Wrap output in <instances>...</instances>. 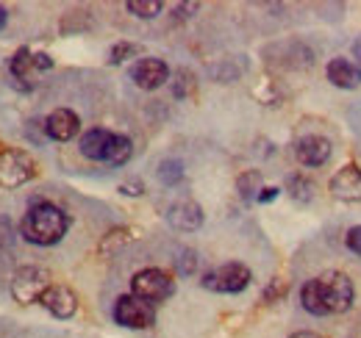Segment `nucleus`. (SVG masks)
Segmentation results:
<instances>
[{
  "label": "nucleus",
  "instance_id": "f257e3e1",
  "mask_svg": "<svg viewBox=\"0 0 361 338\" xmlns=\"http://www.w3.org/2000/svg\"><path fill=\"white\" fill-rule=\"evenodd\" d=\"M70 230V216L61 211L59 206L37 200L28 213L20 222V233L25 242L37 244V247H53L64 239V233Z\"/></svg>",
  "mask_w": 361,
  "mask_h": 338
},
{
  "label": "nucleus",
  "instance_id": "f03ea898",
  "mask_svg": "<svg viewBox=\"0 0 361 338\" xmlns=\"http://www.w3.org/2000/svg\"><path fill=\"white\" fill-rule=\"evenodd\" d=\"M317 289L322 296V305L328 313H345L353 308V299H356V286L353 280L345 275V272H336V269H328L317 277Z\"/></svg>",
  "mask_w": 361,
  "mask_h": 338
},
{
  "label": "nucleus",
  "instance_id": "7ed1b4c3",
  "mask_svg": "<svg viewBox=\"0 0 361 338\" xmlns=\"http://www.w3.org/2000/svg\"><path fill=\"white\" fill-rule=\"evenodd\" d=\"M250 280H253V272L245 263L233 261V263H223V266L206 272L200 286L206 292H214V294H239L250 286Z\"/></svg>",
  "mask_w": 361,
  "mask_h": 338
},
{
  "label": "nucleus",
  "instance_id": "20e7f679",
  "mask_svg": "<svg viewBox=\"0 0 361 338\" xmlns=\"http://www.w3.org/2000/svg\"><path fill=\"white\" fill-rule=\"evenodd\" d=\"M50 286H53V277L45 266H23L11 277V296L20 305H31V302H39Z\"/></svg>",
  "mask_w": 361,
  "mask_h": 338
},
{
  "label": "nucleus",
  "instance_id": "39448f33",
  "mask_svg": "<svg viewBox=\"0 0 361 338\" xmlns=\"http://www.w3.org/2000/svg\"><path fill=\"white\" fill-rule=\"evenodd\" d=\"M131 294L156 305V302H164L176 294V280L164 272V269H142L131 277Z\"/></svg>",
  "mask_w": 361,
  "mask_h": 338
},
{
  "label": "nucleus",
  "instance_id": "423d86ee",
  "mask_svg": "<svg viewBox=\"0 0 361 338\" xmlns=\"http://www.w3.org/2000/svg\"><path fill=\"white\" fill-rule=\"evenodd\" d=\"M114 322L131 330H147L156 322V308L134 294H123L114 302Z\"/></svg>",
  "mask_w": 361,
  "mask_h": 338
},
{
  "label": "nucleus",
  "instance_id": "0eeeda50",
  "mask_svg": "<svg viewBox=\"0 0 361 338\" xmlns=\"http://www.w3.org/2000/svg\"><path fill=\"white\" fill-rule=\"evenodd\" d=\"M37 175V164L28 153L23 150H3L0 153V186L3 189H17L28 183Z\"/></svg>",
  "mask_w": 361,
  "mask_h": 338
},
{
  "label": "nucleus",
  "instance_id": "6e6552de",
  "mask_svg": "<svg viewBox=\"0 0 361 338\" xmlns=\"http://www.w3.org/2000/svg\"><path fill=\"white\" fill-rule=\"evenodd\" d=\"M131 81L139 89H145V92H153V89H159V86H164L170 81V67L161 58L145 56L131 67Z\"/></svg>",
  "mask_w": 361,
  "mask_h": 338
},
{
  "label": "nucleus",
  "instance_id": "1a4fd4ad",
  "mask_svg": "<svg viewBox=\"0 0 361 338\" xmlns=\"http://www.w3.org/2000/svg\"><path fill=\"white\" fill-rule=\"evenodd\" d=\"M328 189L342 203H361V167L359 164H345L331 177Z\"/></svg>",
  "mask_w": 361,
  "mask_h": 338
},
{
  "label": "nucleus",
  "instance_id": "9d476101",
  "mask_svg": "<svg viewBox=\"0 0 361 338\" xmlns=\"http://www.w3.org/2000/svg\"><path fill=\"white\" fill-rule=\"evenodd\" d=\"M39 305L45 308L47 313H53L56 319H70V316H75V311H78V296H75L73 289L53 283L45 294H42Z\"/></svg>",
  "mask_w": 361,
  "mask_h": 338
},
{
  "label": "nucleus",
  "instance_id": "9b49d317",
  "mask_svg": "<svg viewBox=\"0 0 361 338\" xmlns=\"http://www.w3.org/2000/svg\"><path fill=\"white\" fill-rule=\"evenodd\" d=\"M81 130V120L75 111L70 108H56L45 117V133L47 139H56V142H70L75 139Z\"/></svg>",
  "mask_w": 361,
  "mask_h": 338
},
{
  "label": "nucleus",
  "instance_id": "f8f14e48",
  "mask_svg": "<svg viewBox=\"0 0 361 338\" xmlns=\"http://www.w3.org/2000/svg\"><path fill=\"white\" fill-rule=\"evenodd\" d=\"M295 156L303 167H322L331 158V142L325 136H303L295 144Z\"/></svg>",
  "mask_w": 361,
  "mask_h": 338
},
{
  "label": "nucleus",
  "instance_id": "ddd939ff",
  "mask_svg": "<svg viewBox=\"0 0 361 338\" xmlns=\"http://www.w3.org/2000/svg\"><path fill=\"white\" fill-rule=\"evenodd\" d=\"M167 222L180 233H192L203 225V208L195 200H178L167 208Z\"/></svg>",
  "mask_w": 361,
  "mask_h": 338
},
{
  "label": "nucleus",
  "instance_id": "4468645a",
  "mask_svg": "<svg viewBox=\"0 0 361 338\" xmlns=\"http://www.w3.org/2000/svg\"><path fill=\"white\" fill-rule=\"evenodd\" d=\"M8 73H11V81H14V86H17L20 92L34 89V73H37V67H34V53H31L28 47H20V50L8 58Z\"/></svg>",
  "mask_w": 361,
  "mask_h": 338
},
{
  "label": "nucleus",
  "instance_id": "2eb2a0df",
  "mask_svg": "<svg viewBox=\"0 0 361 338\" xmlns=\"http://www.w3.org/2000/svg\"><path fill=\"white\" fill-rule=\"evenodd\" d=\"M111 142H114V133L106 130V127H92L81 136V156L90 158V161H106L109 158V150H111Z\"/></svg>",
  "mask_w": 361,
  "mask_h": 338
},
{
  "label": "nucleus",
  "instance_id": "dca6fc26",
  "mask_svg": "<svg viewBox=\"0 0 361 338\" xmlns=\"http://www.w3.org/2000/svg\"><path fill=\"white\" fill-rule=\"evenodd\" d=\"M328 81L336 89H359L361 86V67L350 58H331L328 61Z\"/></svg>",
  "mask_w": 361,
  "mask_h": 338
},
{
  "label": "nucleus",
  "instance_id": "f3484780",
  "mask_svg": "<svg viewBox=\"0 0 361 338\" xmlns=\"http://www.w3.org/2000/svg\"><path fill=\"white\" fill-rule=\"evenodd\" d=\"M131 156H134V142L126 133H114V142H111V150H109V158L106 161L111 167H123V164L131 161Z\"/></svg>",
  "mask_w": 361,
  "mask_h": 338
},
{
  "label": "nucleus",
  "instance_id": "a211bd4d",
  "mask_svg": "<svg viewBox=\"0 0 361 338\" xmlns=\"http://www.w3.org/2000/svg\"><path fill=\"white\" fill-rule=\"evenodd\" d=\"M262 189H264V186H262V172H259V169H247V172H242V175L236 177V192H239V197L247 200V203L256 200Z\"/></svg>",
  "mask_w": 361,
  "mask_h": 338
},
{
  "label": "nucleus",
  "instance_id": "6ab92c4d",
  "mask_svg": "<svg viewBox=\"0 0 361 338\" xmlns=\"http://www.w3.org/2000/svg\"><path fill=\"white\" fill-rule=\"evenodd\" d=\"M314 180L312 177H306V175H292L289 177V186H286V192L292 194V200L295 203H312L314 200Z\"/></svg>",
  "mask_w": 361,
  "mask_h": 338
},
{
  "label": "nucleus",
  "instance_id": "aec40b11",
  "mask_svg": "<svg viewBox=\"0 0 361 338\" xmlns=\"http://www.w3.org/2000/svg\"><path fill=\"white\" fill-rule=\"evenodd\" d=\"M300 302H303V308H306L312 316H328V311H325V305H322V296H319V289H317V277H312L309 283H303V289H300Z\"/></svg>",
  "mask_w": 361,
  "mask_h": 338
},
{
  "label": "nucleus",
  "instance_id": "412c9836",
  "mask_svg": "<svg viewBox=\"0 0 361 338\" xmlns=\"http://www.w3.org/2000/svg\"><path fill=\"white\" fill-rule=\"evenodd\" d=\"M126 8L139 17V20H156L161 11H164V3L161 0H128Z\"/></svg>",
  "mask_w": 361,
  "mask_h": 338
},
{
  "label": "nucleus",
  "instance_id": "4be33fe9",
  "mask_svg": "<svg viewBox=\"0 0 361 338\" xmlns=\"http://www.w3.org/2000/svg\"><path fill=\"white\" fill-rule=\"evenodd\" d=\"M159 180L164 183V186H176L183 180V164H180L178 158H164L161 164H159Z\"/></svg>",
  "mask_w": 361,
  "mask_h": 338
},
{
  "label": "nucleus",
  "instance_id": "5701e85b",
  "mask_svg": "<svg viewBox=\"0 0 361 338\" xmlns=\"http://www.w3.org/2000/svg\"><path fill=\"white\" fill-rule=\"evenodd\" d=\"M134 230H126V227H120V230H111L109 236H103V242H100V253L103 255H111L117 253L123 244H128L134 236H131Z\"/></svg>",
  "mask_w": 361,
  "mask_h": 338
},
{
  "label": "nucleus",
  "instance_id": "b1692460",
  "mask_svg": "<svg viewBox=\"0 0 361 338\" xmlns=\"http://www.w3.org/2000/svg\"><path fill=\"white\" fill-rule=\"evenodd\" d=\"M139 44L134 42H120L111 47V53H109V64H123V61H128V58H134V56H139Z\"/></svg>",
  "mask_w": 361,
  "mask_h": 338
},
{
  "label": "nucleus",
  "instance_id": "393cba45",
  "mask_svg": "<svg viewBox=\"0 0 361 338\" xmlns=\"http://www.w3.org/2000/svg\"><path fill=\"white\" fill-rule=\"evenodd\" d=\"M192 89H195V78H192V73L178 70V73H176V81H173V94H176V97H186Z\"/></svg>",
  "mask_w": 361,
  "mask_h": 338
},
{
  "label": "nucleus",
  "instance_id": "a878e982",
  "mask_svg": "<svg viewBox=\"0 0 361 338\" xmlns=\"http://www.w3.org/2000/svg\"><path fill=\"white\" fill-rule=\"evenodd\" d=\"M176 266H178V275H192L197 269V255H195V250H180Z\"/></svg>",
  "mask_w": 361,
  "mask_h": 338
},
{
  "label": "nucleus",
  "instance_id": "bb28decb",
  "mask_svg": "<svg viewBox=\"0 0 361 338\" xmlns=\"http://www.w3.org/2000/svg\"><path fill=\"white\" fill-rule=\"evenodd\" d=\"M345 247L350 250L353 255H361V225H353L345 236Z\"/></svg>",
  "mask_w": 361,
  "mask_h": 338
},
{
  "label": "nucleus",
  "instance_id": "cd10ccee",
  "mask_svg": "<svg viewBox=\"0 0 361 338\" xmlns=\"http://www.w3.org/2000/svg\"><path fill=\"white\" fill-rule=\"evenodd\" d=\"M14 244V227L8 216H0V247H11Z\"/></svg>",
  "mask_w": 361,
  "mask_h": 338
},
{
  "label": "nucleus",
  "instance_id": "c85d7f7f",
  "mask_svg": "<svg viewBox=\"0 0 361 338\" xmlns=\"http://www.w3.org/2000/svg\"><path fill=\"white\" fill-rule=\"evenodd\" d=\"M120 192L128 197H139V194H145V186L139 180H126V183H120Z\"/></svg>",
  "mask_w": 361,
  "mask_h": 338
},
{
  "label": "nucleus",
  "instance_id": "c756f323",
  "mask_svg": "<svg viewBox=\"0 0 361 338\" xmlns=\"http://www.w3.org/2000/svg\"><path fill=\"white\" fill-rule=\"evenodd\" d=\"M34 67H37V73H47V70H53V58L47 53H34Z\"/></svg>",
  "mask_w": 361,
  "mask_h": 338
},
{
  "label": "nucleus",
  "instance_id": "7c9ffc66",
  "mask_svg": "<svg viewBox=\"0 0 361 338\" xmlns=\"http://www.w3.org/2000/svg\"><path fill=\"white\" fill-rule=\"evenodd\" d=\"M197 8H200V3H180V6H176V20H186V17H192Z\"/></svg>",
  "mask_w": 361,
  "mask_h": 338
},
{
  "label": "nucleus",
  "instance_id": "2f4dec72",
  "mask_svg": "<svg viewBox=\"0 0 361 338\" xmlns=\"http://www.w3.org/2000/svg\"><path fill=\"white\" fill-rule=\"evenodd\" d=\"M281 194V189L278 186H264L262 192H259V197H256V203H272L275 197Z\"/></svg>",
  "mask_w": 361,
  "mask_h": 338
},
{
  "label": "nucleus",
  "instance_id": "473e14b6",
  "mask_svg": "<svg viewBox=\"0 0 361 338\" xmlns=\"http://www.w3.org/2000/svg\"><path fill=\"white\" fill-rule=\"evenodd\" d=\"M353 58H356V64L361 67V37H356V42H353Z\"/></svg>",
  "mask_w": 361,
  "mask_h": 338
},
{
  "label": "nucleus",
  "instance_id": "72a5a7b5",
  "mask_svg": "<svg viewBox=\"0 0 361 338\" xmlns=\"http://www.w3.org/2000/svg\"><path fill=\"white\" fill-rule=\"evenodd\" d=\"M289 338H322L319 333H312V330H300V333H295V336H289Z\"/></svg>",
  "mask_w": 361,
  "mask_h": 338
},
{
  "label": "nucleus",
  "instance_id": "f704fd0d",
  "mask_svg": "<svg viewBox=\"0 0 361 338\" xmlns=\"http://www.w3.org/2000/svg\"><path fill=\"white\" fill-rule=\"evenodd\" d=\"M6 23H8V11H6L3 6H0V31L6 28Z\"/></svg>",
  "mask_w": 361,
  "mask_h": 338
}]
</instances>
